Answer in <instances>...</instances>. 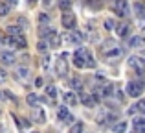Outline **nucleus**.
<instances>
[{
  "label": "nucleus",
  "mask_w": 145,
  "mask_h": 133,
  "mask_svg": "<svg viewBox=\"0 0 145 133\" xmlns=\"http://www.w3.org/2000/svg\"><path fill=\"white\" fill-rule=\"evenodd\" d=\"M74 65L77 68H96V59L86 46H79L74 54Z\"/></svg>",
  "instance_id": "nucleus-1"
},
{
  "label": "nucleus",
  "mask_w": 145,
  "mask_h": 133,
  "mask_svg": "<svg viewBox=\"0 0 145 133\" xmlns=\"http://www.w3.org/2000/svg\"><path fill=\"white\" fill-rule=\"evenodd\" d=\"M99 54H101L106 61H114V59H118V58L123 56V50H121V46L116 43V41L108 39L99 46Z\"/></svg>",
  "instance_id": "nucleus-2"
},
{
  "label": "nucleus",
  "mask_w": 145,
  "mask_h": 133,
  "mask_svg": "<svg viewBox=\"0 0 145 133\" xmlns=\"http://www.w3.org/2000/svg\"><path fill=\"white\" fill-rule=\"evenodd\" d=\"M143 91H145V85H143V81H140V79H134V81H129L127 83V94H129V96H132V98L142 96Z\"/></svg>",
  "instance_id": "nucleus-3"
},
{
  "label": "nucleus",
  "mask_w": 145,
  "mask_h": 133,
  "mask_svg": "<svg viewBox=\"0 0 145 133\" xmlns=\"http://www.w3.org/2000/svg\"><path fill=\"white\" fill-rule=\"evenodd\" d=\"M83 39H85V37H83V33L77 32V30H68L66 35H64V43H66V44H72V46L81 44Z\"/></svg>",
  "instance_id": "nucleus-4"
},
{
  "label": "nucleus",
  "mask_w": 145,
  "mask_h": 133,
  "mask_svg": "<svg viewBox=\"0 0 145 133\" xmlns=\"http://www.w3.org/2000/svg\"><path fill=\"white\" fill-rule=\"evenodd\" d=\"M129 67L132 68V70H136L138 74H143L145 72V59L140 58V56H131V58L127 59Z\"/></svg>",
  "instance_id": "nucleus-5"
},
{
  "label": "nucleus",
  "mask_w": 145,
  "mask_h": 133,
  "mask_svg": "<svg viewBox=\"0 0 145 133\" xmlns=\"http://www.w3.org/2000/svg\"><path fill=\"white\" fill-rule=\"evenodd\" d=\"M55 74L59 78H64L68 74V63H66V54H63L59 59L55 61Z\"/></svg>",
  "instance_id": "nucleus-6"
},
{
  "label": "nucleus",
  "mask_w": 145,
  "mask_h": 133,
  "mask_svg": "<svg viewBox=\"0 0 145 133\" xmlns=\"http://www.w3.org/2000/svg\"><path fill=\"white\" fill-rule=\"evenodd\" d=\"M114 13L118 17H127L129 15V0H116L114 2Z\"/></svg>",
  "instance_id": "nucleus-7"
},
{
  "label": "nucleus",
  "mask_w": 145,
  "mask_h": 133,
  "mask_svg": "<svg viewBox=\"0 0 145 133\" xmlns=\"http://www.w3.org/2000/svg\"><path fill=\"white\" fill-rule=\"evenodd\" d=\"M61 22H63V26L66 30H74L75 24H77V21H75V15L70 13V11H64V15L61 17Z\"/></svg>",
  "instance_id": "nucleus-8"
},
{
  "label": "nucleus",
  "mask_w": 145,
  "mask_h": 133,
  "mask_svg": "<svg viewBox=\"0 0 145 133\" xmlns=\"http://www.w3.org/2000/svg\"><path fill=\"white\" fill-rule=\"evenodd\" d=\"M31 118H33V122L44 124V122H46V113H44L40 107H33V111H31Z\"/></svg>",
  "instance_id": "nucleus-9"
},
{
  "label": "nucleus",
  "mask_w": 145,
  "mask_h": 133,
  "mask_svg": "<svg viewBox=\"0 0 145 133\" xmlns=\"http://www.w3.org/2000/svg\"><path fill=\"white\" fill-rule=\"evenodd\" d=\"M132 126H134V133H145V115L136 116L132 120Z\"/></svg>",
  "instance_id": "nucleus-10"
},
{
  "label": "nucleus",
  "mask_w": 145,
  "mask_h": 133,
  "mask_svg": "<svg viewBox=\"0 0 145 133\" xmlns=\"http://www.w3.org/2000/svg\"><path fill=\"white\" fill-rule=\"evenodd\" d=\"M6 33L9 37H17V35H24V28L22 26H18V24H9L6 28Z\"/></svg>",
  "instance_id": "nucleus-11"
},
{
  "label": "nucleus",
  "mask_w": 145,
  "mask_h": 133,
  "mask_svg": "<svg viewBox=\"0 0 145 133\" xmlns=\"http://www.w3.org/2000/svg\"><path fill=\"white\" fill-rule=\"evenodd\" d=\"M81 102L86 105V107H94V105L97 104V96L96 94H88V93H81Z\"/></svg>",
  "instance_id": "nucleus-12"
},
{
  "label": "nucleus",
  "mask_w": 145,
  "mask_h": 133,
  "mask_svg": "<svg viewBox=\"0 0 145 133\" xmlns=\"http://www.w3.org/2000/svg\"><path fill=\"white\" fill-rule=\"evenodd\" d=\"M0 59H2L4 65H13V63L17 61V58L13 56V52H11V50H4V52H0Z\"/></svg>",
  "instance_id": "nucleus-13"
},
{
  "label": "nucleus",
  "mask_w": 145,
  "mask_h": 133,
  "mask_svg": "<svg viewBox=\"0 0 145 133\" xmlns=\"http://www.w3.org/2000/svg\"><path fill=\"white\" fill-rule=\"evenodd\" d=\"M57 116H59L63 122H66V124H72V122H74V116L68 113L66 107H59V111H57Z\"/></svg>",
  "instance_id": "nucleus-14"
},
{
  "label": "nucleus",
  "mask_w": 145,
  "mask_h": 133,
  "mask_svg": "<svg viewBox=\"0 0 145 133\" xmlns=\"http://www.w3.org/2000/svg\"><path fill=\"white\" fill-rule=\"evenodd\" d=\"M134 113H142V115H145V100H140V102H136L134 105L129 107V115H134Z\"/></svg>",
  "instance_id": "nucleus-15"
},
{
  "label": "nucleus",
  "mask_w": 145,
  "mask_h": 133,
  "mask_svg": "<svg viewBox=\"0 0 145 133\" xmlns=\"http://www.w3.org/2000/svg\"><path fill=\"white\" fill-rule=\"evenodd\" d=\"M15 74H17V79H18V81H22V83L28 81V78H29V70H28V67H24V65L18 67Z\"/></svg>",
  "instance_id": "nucleus-16"
},
{
  "label": "nucleus",
  "mask_w": 145,
  "mask_h": 133,
  "mask_svg": "<svg viewBox=\"0 0 145 133\" xmlns=\"http://www.w3.org/2000/svg\"><path fill=\"white\" fill-rule=\"evenodd\" d=\"M46 41H48V44H50L52 48H59V46H61V37L57 35L55 32H53V33H50V35L46 37Z\"/></svg>",
  "instance_id": "nucleus-17"
},
{
  "label": "nucleus",
  "mask_w": 145,
  "mask_h": 133,
  "mask_svg": "<svg viewBox=\"0 0 145 133\" xmlns=\"http://www.w3.org/2000/svg\"><path fill=\"white\" fill-rule=\"evenodd\" d=\"M13 41V48H26L28 41H26V35H17V37H11Z\"/></svg>",
  "instance_id": "nucleus-18"
},
{
  "label": "nucleus",
  "mask_w": 145,
  "mask_h": 133,
  "mask_svg": "<svg viewBox=\"0 0 145 133\" xmlns=\"http://www.w3.org/2000/svg\"><path fill=\"white\" fill-rule=\"evenodd\" d=\"M118 35L120 37H129V33H131V24H127V22H121L120 26H118Z\"/></svg>",
  "instance_id": "nucleus-19"
},
{
  "label": "nucleus",
  "mask_w": 145,
  "mask_h": 133,
  "mask_svg": "<svg viewBox=\"0 0 145 133\" xmlns=\"http://www.w3.org/2000/svg\"><path fill=\"white\" fill-rule=\"evenodd\" d=\"M134 13H136V17H138V19L145 21V4L136 2V4H134Z\"/></svg>",
  "instance_id": "nucleus-20"
},
{
  "label": "nucleus",
  "mask_w": 145,
  "mask_h": 133,
  "mask_svg": "<svg viewBox=\"0 0 145 133\" xmlns=\"http://www.w3.org/2000/svg\"><path fill=\"white\" fill-rule=\"evenodd\" d=\"M26 102H28L31 107H39V104H40V96H37V94H28V98H26Z\"/></svg>",
  "instance_id": "nucleus-21"
},
{
  "label": "nucleus",
  "mask_w": 145,
  "mask_h": 133,
  "mask_svg": "<svg viewBox=\"0 0 145 133\" xmlns=\"http://www.w3.org/2000/svg\"><path fill=\"white\" fill-rule=\"evenodd\" d=\"M64 102L70 104V105H77V96H75V93H70V91H68V93L64 94Z\"/></svg>",
  "instance_id": "nucleus-22"
},
{
  "label": "nucleus",
  "mask_w": 145,
  "mask_h": 133,
  "mask_svg": "<svg viewBox=\"0 0 145 133\" xmlns=\"http://www.w3.org/2000/svg\"><path fill=\"white\" fill-rule=\"evenodd\" d=\"M48 48H50L48 41H46V39H39V43H37V50H39L40 54H46Z\"/></svg>",
  "instance_id": "nucleus-23"
},
{
  "label": "nucleus",
  "mask_w": 145,
  "mask_h": 133,
  "mask_svg": "<svg viewBox=\"0 0 145 133\" xmlns=\"http://www.w3.org/2000/svg\"><path fill=\"white\" fill-rule=\"evenodd\" d=\"M143 43L145 41L142 39V37H131V39H129V46H132V48H140Z\"/></svg>",
  "instance_id": "nucleus-24"
},
{
  "label": "nucleus",
  "mask_w": 145,
  "mask_h": 133,
  "mask_svg": "<svg viewBox=\"0 0 145 133\" xmlns=\"http://www.w3.org/2000/svg\"><path fill=\"white\" fill-rule=\"evenodd\" d=\"M127 130V122H118L112 126V133H125Z\"/></svg>",
  "instance_id": "nucleus-25"
},
{
  "label": "nucleus",
  "mask_w": 145,
  "mask_h": 133,
  "mask_svg": "<svg viewBox=\"0 0 145 133\" xmlns=\"http://www.w3.org/2000/svg\"><path fill=\"white\" fill-rule=\"evenodd\" d=\"M70 89L81 91V89H83V81H81L79 78H72V79H70Z\"/></svg>",
  "instance_id": "nucleus-26"
},
{
  "label": "nucleus",
  "mask_w": 145,
  "mask_h": 133,
  "mask_svg": "<svg viewBox=\"0 0 145 133\" xmlns=\"http://www.w3.org/2000/svg\"><path fill=\"white\" fill-rule=\"evenodd\" d=\"M46 94H48L50 100H55V98H57V89L53 85H50V87H46Z\"/></svg>",
  "instance_id": "nucleus-27"
},
{
  "label": "nucleus",
  "mask_w": 145,
  "mask_h": 133,
  "mask_svg": "<svg viewBox=\"0 0 145 133\" xmlns=\"http://www.w3.org/2000/svg\"><path fill=\"white\" fill-rule=\"evenodd\" d=\"M83 130H85V124H83V122H75L74 126H72L70 133H83Z\"/></svg>",
  "instance_id": "nucleus-28"
},
{
  "label": "nucleus",
  "mask_w": 145,
  "mask_h": 133,
  "mask_svg": "<svg viewBox=\"0 0 145 133\" xmlns=\"http://www.w3.org/2000/svg\"><path fill=\"white\" fill-rule=\"evenodd\" d=\"M59 7L63 11H70L72 7V0H59Z\"/></svg>",
  "instance_id": "nucleus-29"
},
{
  "label": "nucleus",
  "mask_w": 145,
  "mask_h": 133,
  "mask_svg": "<svg viewBox=\"0 0 145 133\" xmlns=\"http://www.w3.org/2000/svg\"><path fill=\"white\" fill-rule=\"evenodd\" d=\"M9 11H11V7L7 6L6 2H0V17H6V15L9 13Z\"/></svg>",
  "instance_id": "nucleus-30"
},
{
  "label": "nucleus",
  "mask_w": 145,
  "mask_h": 133,
  "mask_svg": "<svg viewBox=\"0 0 145 133\" xmlns=\"http://www.w3.org/2000/svg\"><path fill=\"white\" fill-rule=\"evenodd\" d=\"M114 93V87L110 85V83H105V87L101 89V94L103 96H108V94H112Z\"/></svg>",
  "instance_id": "nucleus-31"
},
{
  "label": "nucleus",
  "mask_w": 145,
  "mask_h": 133,
  "mask_svg": "<svg viewBox=\"0 0 145 133\" xmlns=\"http://www.w3.org/2000/svg\"><path fill=\"white\" fill-rule=\"evenodd\" d=\"M48 22H50L48 13H40V15H39V24H40V26H46Z\"/></svg>",
  "instance_id": "nucleus-32"
},
{
  "label": "nucleus",
  "mask_w": 145,
  "mask_h": 133,
  "mask_svg": "<svg viewBox=\"0 0 145 133\" xmlns=\"http://www.w3.org/2000/svg\"><path fill=\"white\" fill-rule=\"evenodd\" d=\"M13 118H15V122L20 124L22 128H29V126H31V122H29V120H26V118H17V116H13Z\"/></svg>",
  "instance_id": "nucleus-33"
},
{
  "label": "nucleus",
  "mask_w": 145,
  "mask_h": 133,
  "mask_svg": "<svg viewBox=\"0 0 145 133\" xmlns=\"http://www.w3.org/2000/svg\"><path fill=\"white\" fill-rule=\"evenodd\" d=\"M105 28L108 30V32L116 28V24H114V21H112V19H106V21H105Z\"/></svg>",
  "instance_id": "nucleus-34"
},
{
  "label": "nucleus",
  "mask_w": 145,
  "mask_h": 133,
  "mask_svg": "<svg viewBox=\"0 0 145 133\" xmlns=\"http://www.w3.org/2000/svg\"><path fill=\"white\" fill-rule=\"evenodd\" d=\"M50 59H52V58H50L48 54H44V58H42V67H44V68L50 67Z\"/></svg>",
  "instance_id": "nucleus-35"
},
{
  "label": "nucleus",
  "mask_w": 145,
  "mask_h": 133,
  "mask_svg": "<svg viewBox=\"0 0 145 133\" xmlns=\"http://www.w3.org/2000/svg\"><path fill=\"white\" fill-rule=\"evenodd\" d=\"M7 79V72L4 70V68H0V83H4Z\"/></svg>",
  "instance_id": "nucleus-36"
},
{
  "label": "nucleus",
  "mask_w": 145,
  "mask_h": 133,
  "mask_svg": "<svg viewBox=\"0 0 145 133\" xmlns=\"http://www.w3.org/2000/svg\"><path fill=\"white\" fill-rule=\"evenodd\" d=\"M40 2H42V6L48 9V7H52L53 4H55V0H40Z\"/></svg>",
  "instance_id": "nucleus-37"
},
{
  "label": "nucleus",
  "mask_w": 145,
  "mask_h": 133,
  "mask_svg": "<svg viewBox=\"0 0 145 133\" xmlns=\"http://www.w3.org/2000/svg\"><path fill=\"white\" fill-rule=\"evenodd\" d=\"M88 4L92 7H99V6H101V0H88Z\"/></svg>",
  "instance_id": "nucleus-38"
},
{
  "label": "nucleus",
  "mask_w": 145,
  "mask_h": 133,
  "mask_svg": "<svg viewBox=\"0 0 145 133\" xmlns=\"http://www.w3.org/2000/svg\"><path fill=\"white\" fill-rule=\"evenodd\" d=\"M42 83H44L42 78H37V79H35V87H42Z\"/></svg>",
  "instance_id": "nucleus-39"
},
{
  "label": "nucleus",
  "mask_w": 145,
  "mask_h": 133,
  "mask_svg": "<svg viewBox=\"0 0 145 133\" xmlns=\"http://www.w3.org/2000/svg\"><path fill=\"white\" fill-rule=\"evenodd\" d=\"M140 37H142V39H143V41H145V28H143V30H142V35H140Z\"/></svg>",
  "instance_id": "nucleus-40"
},
{
  "label": "nucleus",
  "mask_w": 145,
  "mask_h": 133,
  "mask_svg": "<svg viewBox=\"0 0 145 133\" xmlns=\"http://www.w3.org/2000/svg\"><path fill=\"white\" fill-rule=\"evenodd\" d=\"M2 98H4V93H2V91H0V100H2Z\"/></svg>",
  "instance_id": "nucleus-41"
},
{
  "label": "nucleus",
  "mask_w": 145,
  "mask_h": 133,
  "mask_svg": "<svg viewBox=\"0 0 145 133\" xmlns=\"http://www.w3.org/2000/svg\"><path fill=\"white\" fill-rule=\"evenodd\" d=\"M28 2H35V0H28Z\"/></svg>",
  "instance_id": "nucleus-42"
},
{
  "label": "nucleus",
  "mask_w": 145,
  "mask_h": 133,
  "mask_svg": "<svg viewBox=\"0 0 145 133\" xmlns=\"http://www.w3.org/2000/svg\"><path fill=\"white\" fill-rule=\"evenodd\" d=\"M0 113H2V107H0Z\"/></svg>",
  "instance_id": "nucleus-43"
},
{
  "label": "nucleus",
  "mask_w": 145,
  "mask_h": 133,
  "mask_svg": "<svg viewBox=\"0 0 145 133\" xmlns=\"http://www.w3.org/2000/svg\"><path fill=\"white\" fill-rule=\"evenodd\" d=\"M33 133H37V131H33Z\"/></svg>",
  "instance_id": "nucleus-44"
}]
</instances>
